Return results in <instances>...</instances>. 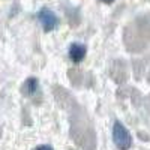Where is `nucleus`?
Masks as SVG:
<instances>
[{
  "mask_svg": "<svg viewBox=\"0 0 150 150\" xmlns=\"http://www.w3.org/2000/svg\"><path fill=\"white\" fill-rule=\"evenodd\" d=\"M112 141L119 150H129L132 146V137L120 122H116L112 126Z\"/></svg>",
  "mask_w": 150,
  "mask_h": 150,
  "instance_id": "obj_1",
  "label": "nucleus"
},
{
  "mask_svg": "<svg viewBox=\"0 0 150 150\" xmlns=\"http://www.w3.org/2000/svg\"><path fill=\"white\" fill-rule=\"evenodd\" d=\"M86 51H87V48L83 44H72L69 47V59L74 63H80L86 57Z\"/></svg>",
  "mask_w": 150,
  "mask_h": 150,
  "instance_id": "obj_3",
  "label": "nucleus"
},
{
  "mask_svg": "<svg viewBox=\"0 0 150 150\" xmlns=\"http://www.w3.org/2000/svg\"><path fill=\"white\" fill-rule=\"evenodd\" d=\"M39 90V81L36 78H29L26 83L23 84V93L26 96H33Z\"/></svg>",
  "mask_w": 150,
  "mask_h": 150,
  "instance_id": "obj_4",
  "label": "nucleus"
},
{
  "mask_svg": "<svg viewBox=\"0 0 150 150\" xmlns=\"http://www.w3.org/2000/svg\"><path fill=\"white\" fill-rule=\"evenodd\" d=\"M38 18H39V23L42 24V27H44L45 32L54 30L57 27V24H59L57 15L54 14L51 9H48V8H42L39 11V14H38Z\"/></svg>",
  "mask_w": 150,
  "mask_h": 150,
  "instance_id": "obj_2",
  "label": "nucleus"
},
{
  "mask_svg": "<svg viewBox=\"0 0 150 150\" xmlns=\"http://www.w3.org/2000/svg\"><path fill=\"white\" fill-rule=\"evenodd\" d=\"M102 2H105V3H110V2H112V0H102Z\"/></svg>",
  "mask_w": 150,
  "mask_h": 150,
  "instance_id": "obj_6",
  "label": "nucleus"
},
{
  "mask_svg": "<svg viewBox=\"0 0 150 150\" xmlns=\"http://www.w3.org/2000/svg\"><path fill=\"white\" fill-rule=\"evenodd\" d=\"M35 150H53L51 146H39V147H36Z\"/></svg>",
  "mask_w": 150,
  "mask_h": 150,
  "instance_id": "obj_5",
  "label": "nucleus"
}]
</instances>
